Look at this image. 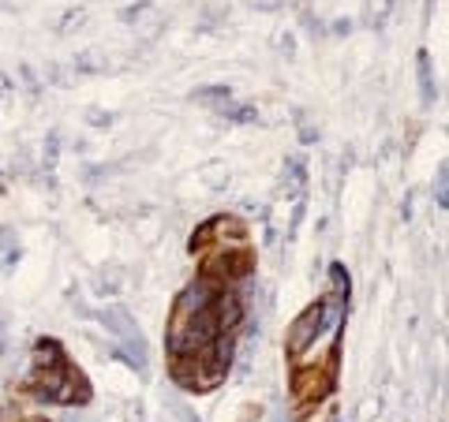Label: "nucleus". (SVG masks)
Instances as JSON below:
<instances>
[{
    "mask_svg": "<svg viewBox=\"0 0 449 422\" xmlns=\"http://www.w3.org/2000/svg\"><path fill=\"white\" fill-rule=\"evenodd\" d=\"M239 318H244V307L236 303V295H217V307H214L217 329H233Z\"/></svg>",
    "mask_w": 449,
    "mask_h": 422,
    "instance_id": "obj_2",
    "label": "nucleus"
},
{
    "mask_svg": "<svg viewBox=\"0 0 449 422\" xmlns=\"http://www.w3.org/2000/svg\"><path fill=\"white\" fill-rule=\"evenodd\" d=\"M438 206H446V172L438 176Z\"/></svg>",
    "mask_w": 449,
    "mask_h": 422,
    "instance_id": "obj_3",
    "label": "nucleus"
},
{
    "mask_svg": "<svg viewBox=\"0 0 449 422\" xmlns=\"http://www.w3.org/2000/svg\"><path fill=\"white\" fill-rule=\"evenodd\" d=\"M318 325H322V307L304 310V318H299L296 325H292V336H288V351H292V355H299V351H304V348L315 340Z\"/></svg>",
    "mask_w": 449,
    "mask_h": 422,
    "instance_id": "obj_1",
    "label": "nucleus"
}]
</instances>
